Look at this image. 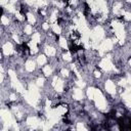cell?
<instances>
[{"label": "cell", "instance_id": "34", "mask_svg": "<svg viewBox=\"0 0 131 131\" xmlns=\"http://www.w3.org/2000/svg\"><path fill=\"white\" fill-rule=\"evenodd\" d=\"M55 20H56V12H53L51 14V17H50V21L52 24H55Z\"/></svg>", "mask_w": 131, "mask_h": 131}, {"label": "cell", "instance_id": "12", "mask_svg": "<svg viewBox=\"0 0 131 131\" xmlns=\"http://www.w3.org/2000/svg\"><path fill=\"white\" fill-rule=\"evenodd\" d=\"M105 90L108 92V93H111V94H114L115 92H116V87H115V84L111 81V80H107L106 82H105Z\"/></svg>", "mask_w": 131, "mask_h": 131}, {"label": "cell", "instance_id": "4", "mask_svg": "<svg viewBox=\"0 0 131 131\" xmlns=\"http://www.w3.org/2000/svg\"><path fill=\"white\" fill-rule=\"evenodd\" d=\"M112 26L115 30V33H116V37L119 41L120 44H123L124 41H125V31H124V27L121 23L119 21H113L112 23Z\"/></svg>", "mask_w": 131, "mask_h": 131}, {"label": "cell", "instance_id": "23", "mask_svg": "<svg viewBox=\"0 0 131 131\" xmlns=\"http://www.w3.org/2000/svg\"><path fill=\"white\" fill-rule=\"evenodd\" d=\"M59 45H60V47H62V48H64V49H68V43H67V41H66V39L64 38H59Z\"/></svg>", "mask_w": 131, "mask_h": 131}, {"label": "cell", "instance_id": "6", "mask_svg": "<svg viewBox=\"0 0 131 131\" xmlns=\"http://www.w3.org/2000/svg\"><path fill=\"white\" fill-rule=\"evenodd\" d=\"M8 74H9V77H10V80H11V85H12V87H13L14 89H16L18 92H20V93H24V94H25L24 87H23V85L18 82V80H17L16 75L14 74V72H13V71H11V70H9V71H8Z\"/></svg>", "mask_w": 131, "mask_h": 131}, {"label": "cell", "instance_id": "36", "mask_svg": "<svg viewBox=\"0 0 131 131\" xmlns=\"http://www.w3.org/2000/svg\"><path fill=\"white\" fill-rule=\"evenodd\" d=\"M120 85H121V86H123V87H126V86L128 85L127 79H123V80H121V81H120Z\"/></svg>", "mask_w": 131, "mask_h": 131}, {"label": "cell", "instance_id": "45", "mask_svg": "<svg viewBox=\"0 0 131 131\" xmlns=\"http://www.w3.org/2000/svg\"><path fill=\"white\" fill-rule=\"evenodd\" d=\"M12 37H13V39H14V41H15V42H17V43L19 42V41H18V38H17V36H16V35H13Z\"/></svg>", "mask_w": 131, "mask_h": 131}, {"label": "cell", "instance_id": "22", "mask_svg": "<svg viewBox=\"0 0 131 131\" xmlns=\"http://www.w3.org/2000/svg\"><path fill=\"white\" fill-rule=\"evenodd\" d=\"M121 3H116L115 5H114V12H115V14H119V13H121Z\"/></svg>", "mask_w": 131, "mask_h": 131}, {"label": "cell", "instance_id": "32", "mask_svg": "<svg viewBox=\"0 0 131 131\" xmlns=\"http://www.w3.org/2000/svg\"><path fill=\"white\" fill-rule=\"evenodd\" d=\"M63 59L64 60H67V61H71V59H72V57H71V54L69 53V52H67L66 54H63Z\"/></svg>", "mask_w": 131, "mask_h": 131}, {"label": "cell", "instance_id": "33", "mask_svg": "<svg viewBox=\"0 0 131 131\" xmlns=\"http://www.w3.org/2000/svg\"><path fill=\"white\" fill-rule=\"evenodd\" d=\"M76 84H77V85H78L80 88H84V87H85V83H84V82H83L81 79H80V80H78V81L76 82Z\"/></svg>", "mask_w": 131, "mask_h": 131}, {"label": "cell", "instance_id": "41", "mask_svg": "<svg viewBox=\"0 0 131 131\" xmlns=\"http://www.w3.org/2000/svg\"><path fill=\"white\" fill-rule=\"evenodd\" d=\"M26 2L30 5H33V4H36V0H26Z\"/></svg>", "mask_w": 131, "mask_h": 131}, {"label": "cell", "instance_id": "43", "mask_svg": "<svg viewBox=\"0 0 131 131\" xmlns=\"http://www.w3.org/2000/svg\"><path fill=\"white\" fill-rule=\"evenodd\" d=\"M127 82H128V85L130 86V89H131V77L130 76L127 78Z\"/></svg>", "mask_w": 131, "mask_h": 131}, {"label": "cell", "instance_id": "28", "mask_svg": "<svg viewBox=\"0 0 131 131\" xmlns=\"http://www.w3.org/2000/svg\"><path fill=\"white\" fill-rule=\"evenodd\" d=\"M121 13L124 15V17L127 19V20H131V13L130 12H127V11H121Z\"/></svg>", "mask_w": 131, "mask_h": 131}, {"label": "cell", "instance_id": "5", "mask_svg": "<svg viewBox=\"0 0 131 131\" xmlns=\"http://www.w3.org/2000/svg\"><path fill=\"white\" fill-rule=\"evenodd\" d=\"M94 101H95V105L98 110L100 111H104L106 108V101L101 93L100 90L98 89H95V93H94Z\"/></svg>", "mask_w": 131, "mask_h": 131}, {"label": "cell", "instance_id": "44", "mask_svg": "<svg viewBox=\"0 0 131 131\" xmlns=\"http://www.w3.org/2000/svg\"><path fill=\"white\" fill-rule=\"evenodd\" d=\"M58 7H63V3H61V2H54Z\"/></svg>", "mask_w": 131, "mask_h": 131}, {"label": "cell", "instance_id": "20", "mask_svg": "<svg viewBox=\"0 0 131 131\" xmlns=\"http://www.w3.org/2000/svg\"><path fill=\"white\" fill-rule=\"evenodd\" d=\"M43 73H44L45 76H50V75L52 74V69H51L49 66H45V67L43 68Z\"/></svg>", "mask_w": 131, "mask_h": 131}, {"label": "cell", "instance_id": "25", "mask_svg": "<svg viewBox=\"0 0 131 131\" xmlns=\"http://www.w3.org/2000/svg\"><path fill=\"white\" fill-rule=\"evenodd\" d=\"M27 18H28V20H29L30 24H35V21H36L34 15H33L32 13H28V14H27Z\"/></svg>", "mask_w": 131, "mask_h": 131}, {"label": "cell", "instance_id": "11", "mask_svg": "<svg viewBox=\"0 0 131 131\" xmlns=\"http://www.w3.org/2000/svg\"><path fill=\"white\" fill-rule=\"evenodd\" d=\"M2 49H3V53H4L5 55H10V54H12V53L14 52L13 46H12V44L9 43V42H6V43L3 45Z\"/></svg>", "mask_w": 131, "mask_h": 131}, {"label": "cell", "instance_id": "48", "mask_svg": "<svg viewBox=\"0 0 131 131\" xmlns=\"http://www.w3.org/2000/svg\"><path fill=\"white\" fill-rule=\"evenodd\" d=\"M10 99H11V100H15V95H14V94H11V95H10Z\"/></svg>", "mask_w": 131, "mask_h": 131}, {"label": "cell", "instance_id": "26", "mask_svg": "<svg viewBox=\"0 0 131 131\" xmlns=\"http://www.w3.org/2000/svg\"><path fill=\"white\" fill-rule=\"evenodd\" d=\"M32 40L38 44V43L40 42V34H39V33H35V34L33 35V38H32Z\"/></svg>", "mask_w": 131, "mask_h": 131}, {"label": "cell", "instance_id": "9", "mask_svg": "<svg viewBox=\"0 0 131 131\" xmlns=\"http://www.w3.org/2000/svg\"><path fill=\"white\" fill-rule=\"evenodd\" d=\"M52 84H53V86H54V89H55L57 92H61V91L63 90V83H62V81H61L59 78L54 77Z\"/></svg>", "mask_w": 131, "mask_h": 131}, {"label": "cell", "instance_id": "49", "mask_svg": "<svg viewBox=\"0 0 131 131\" xmlns=\"http://www.w3.org/2000/svg\"><path fill=\"white\" fill-rule=\"evenodd\" d=\"M127 1H128V2H129V3H131V0H127Z\"/></svg>", "mask_w": 131, "mask_h": 131}, {"label": "cell", "instance_id": "7", "mask_svg": "<svg viewBox=\"0 0 131 131\" xmlns=\"http://www.w3.org/2000/svg\"><path fill=\"white\" fill-rule=\"evenodd\" d=\"M112 48H113V42H112V40H110V39L104 40V41H103V42H101V43H100V45L98 46L99 54H100V55H103V53H104V52L110 51Z\"/></svg>", "mask_w": 131, "mask_h": 131}, {"label": "cell", "instance_id": "39", "mask_svg": "<svg viewBox=\"0 0 131 131\" xmlns=\"http://www.w3.org/2000/svg\"><path fill=\"white\" fill-rule=\"evenodd\" d=\"M61 74H62V76L68 77V76H69V71L66 70V69H62V70H61Z\"/></svg>", "mask_w": 131, "mask_h": 131}, {"label": "cell", "instance_id": "3", "mask_svg": "<svg viewBox=\"0 0 131 131\" xmlns=\"http://www.w3.org/2000/svg\"><path fill=\"white\" fill-rule=\"evenodd\" d=\"M0 117L3 120V122H4V128L5 129L10 128L11 126H13V128L16 129V130L18 129L17 126H16V124H15V122H14V120H13V118H12V116H11V114L8 111L2 108L0 111Z\"/></svg>", "mask_w": 131, "mask_h": 131}, {"label": "cell", "instance_id": "18", "mask_svg": "<svg viewBox=\"0 0 131 131\" xmlns=\"http://www.w3.org/2000/svg\"><path fill=\"white\" fill-rule=\"evenodd\" d=\"M94 93H95V88H92V87L88 88V90H87V96H88L89 99H93L94 98Z\"/></svg>", "mask_w": 131, "mask_h": 131}, {"label": "cell", "instance_id": "1", "mask_svg": "<svg viewBox=\"0 0 131 131\" xmlns=\"http://www.w3.org/2000/svg\"><path fill=\"white\" fill-rule=\"evenodd\" d=\"M25 98L26 100L33 106L37 105V102L39 100V90L36 87V85L31 84L29 87V91L25 93Z\"/></svg>", "mask_w": 131, "mask_h": 131}, {"label": "cell", "instance_id": "16", "mask_svg": "<svg viewBox=\"0 0 131 131\" xmlns=\"http://www.w3.org/2000/svg\"><path fill=\"white\" fill-rule=\"evenodd\" d=\"M30 51H31V53L32 54H35L37 51H38V47H37V43L36 42H34L33 40H31V42H30Z\"/></svg>", "mask_w": 131, "mask_h": 131}, {"label": "cell", "instance_id": "14", "mask_svg": "<svg viewBox=\"0 0 131 131\" xmlns=\"http://www.w3.org/2000/svg\"><path fill=\"white\" fill-rule=\"evenodd\" d=\"M74 98L76 100H81L83 98V93H82V90L80 88H75L74 89V94H73Z\"/></svg>", "mask_w": 131, "mask_h": 131}, {"label": "cell", "instance_id": "37", "mask_svg": "<svg viewBox=\"0 0 131 131\" xmlns=\"http://www.w3.org/2000/svg\"><path fill=\"white\" fill-rule=\"evenodd\" d=\"M44 84V79L43 78H39L38 80H37V85L38 86H42Z\"/></svg>", "mask_w": 131, "mask_h": 131}, {"label": "cell", "instance_id": "31", "mask_svg": "<svg viewBox=\"0 0 131 131\" xmlns=\"http://www.w3.org/2000/svg\"><path fill=\"white\" fill-rule=\"evenodd\" d=\"M25 33H27V34H31V33H32V27H31V25H27V26H26V28H25Z\"/></svg>", "mask_w": 131, "mask_h": 131}, {"label": "cell", "instance_id": "50", "mask_svg": "<svg viewBox=\"0 0 131 131\" xmlns=\"http://www.w3.org/2000/svg\"><path fill=\"white\" fill-rule=\"evenodd\" d=\"M129 63H130V67H131V59H130V61H129Z\"/></svg>", "mask_w": 131, "mask_h": 131}, {"label": "cell", "instance_id": "27", "mask_svg": "<svg viewBox=\"0 0 131 131\" xmlns=\"http://www.w3.org/2000/svg\"><path fill=\"white\" fill-rule=\"evenodd\" d=\"M6 8L8 9V11H10V12H16V10L14 9V6H13V3H8L7 5H6Z\"/></svg>", "mask_w": 131, "mask_h": 131}, {"label": "cell", "instance_id": "30", "mask_svg": "<svg viewBox=\"0 0 131 131\" xmlns=\"http://www.w3.org/2000/svg\"><path fill=\"white\" fill-rule=\"evenodd\" d=\"M76 129H77V130H87V129L85 128V126H84V124H83V123H78V124H77Z\"/></svg>", "mask_w": 131, "mask_h": 131}, {"label": "cell", "instance_id": "17", "mask_svg": "<svg viewBox=\"0 0 131 131\" xmlns=\"http://www.w3.org/2000/svg\"><path fill=\"white\" fill-rule=\"evenodd\" d=\"M45 53L47 55H49V56H53L55 54V49L53 47H51V46H47L45 48Z\"/></svg>", "mask_w": 131, "mask_h": 131}, {"label": "cell", "instance_id": "19", "mask_svg": "<svg viewBox=\"0 0 131 131\" xmlns=\"http://www.w3.org/2000/svg\"><path fill=\"white\" fill-rule=\"evenodd\" d=\"M37 62H38L39 66H43V64H45V63H46V57H45L44 55H40V56H38V58H37Z\"/></svg>", "mask_w": 131, "mask_h": 131}, {"label": "cell", "instance_id": "15", "mask_svg": "<svg viewBox=\"0 0 131 131\" xmlns=\"http://www.w3.org/2000/svg\"><path fill=\"white\" fill-rule=\"evenodd\" d=\"M25 68L28 72H33L35 70V62L33 60H28L25 64Z\"/></svg>", "mask_w": 131, "mask_h": 131}, {"label": "cell", "instance_id": "2", "mask_svg": "<svg viewBox=\"0 0 131 131\" xmlns=\"http://www.w3.org/2000/svg\"><path fill=\"white\" fill-rule=\"evenodd\" d=\"M104 32L101 27H96L91 33H90V45L93 48H98V44L100 40L103 38Z\"/></svg>", "mask_w": 131, "mask_h": 131}, {"label": "cell", "instance_id": "47", "mask_svg": "<svg viewBox=\"0 0 131 131\" xmlns=\"http://www.w3.org/2000/svg\"><path fill=\"white\" fill-rule=\"evenodd\" d=\"M94 75H95V77H97V78H98V77H100V73H99V72H97V71H96V72H94Z\"/></svg>", "mask_w": 131, "mask_h": 131}, {"label": "cell", "instance_id": "13", "mask_svg": "<svg viewBox=\"0 0 131 131\" xmlns=\"http://www.w3.org/2000/svg\"><path fill=\"white\" fill-rule=\"evenodd\" d=\"M122 98H123V100L125 101V103L131 108V93H130V91L126 90V91L122 94Z\"/></svg>", "mask_w": 131, "mask_h": 131}, {"label": "cell", "instance_id": "38", "mask_svg": "<svg viewBox=\"0 0 131 131\" xmlns=\"http://www.w3.org/2000/svg\"><path fill=\"white\" fill-rule=\"evenodd\" d=\"M15 16H16V18H17V19H19V20H23V19H24L23 15H21L18 11H16V12H15Z\"/></svg>", "mask_w": 131, "mask_h": 131}, {"label": "cell", "instance_id": "46", "mask_svg": "<svg viewBox=\"0 0 131 131\" xmlns=\"http://www.w3.org/2000/svg\"><path fill=\"white\" fill-rule=\"evenodd\" d=\"M43 29H44V30H47V29H48V24H46V23L43 24Z\"/></svg>", "mask_w": 131, "mask_h": 131}, {"label": "cell", "instance_id": "35", "mask_svg": "<svg viewBox=\"0 0 131 131\" xmlns=\"http://www.w3.org/2000/svg\"><path fill=\"white\" fill-rule=\"evenodd\" d=\"M1 21H2L3 25H8V21H9V20H8V18H7L5 15H3V16L1 17Z\"/></svg>", "mask_w": 131, "mask_h": 131}, {"label": "cell", "instance_id": "42", "mask_svg": "<svg viewBox=\"0 0 131 131\" xmlns=\"http://www.w3.org/2000/svg\"><path fill=\"white\" fill-rule=\"evenodd\" d=\"M0 2H1V5H3V6H6L8 4V0H1Z\"/></svg>", "mask_w": 131, "mask_h": 131}, {"label": "cell", "instance_id": "10", "mask_svg": "<svg viewBox=\"0 0 131 131\" xmlns=\"http://www.w3.org/2000/svg\"><path fill=\"white\" fill-rule=\"evenodd\" d=\"M27 123H28V125L31 126L33 129H36V128H38V127L40 126V121H39L37 118H35V117H29V118L27 119Z\"/></svg>", "mask_w": 131, "mask_h": 131}, {"label": "cell", "instance_id": "29", "mask_svg": "<svg viewBox=\"0 0 131 131\" xmlns=\"http://www.w3.org/2000/svg\"><path fill=\"white\" fill-rule=\"evenodd\" d=\"M47 4L46 0H36V5L38 6H45Z\"/></svg>", "mask_w": 131, "mask_h": 131}, {"label": "cell", "instance_id": "24", "mask_svg": "<svg viewBox=\"0 0 131 131\" xmlns=\"http://www.w3.org/2000/svg\"><path fill=\"white\" fill-rule=\"evenodd\" d=\"M52 30H53V32L56 33V34H60V33H61V29H60V27H59L57 24H53V25H52Z\"/></svg>", "mask_w": 131, "mask_h": 131}, {"label": "cell", "instance_id": "8", "mask_svg": "<svg viewBox=\"0 0 131 131\" xmlns=\"http://www.w3.org/2000/svg\"><path fill=\"white\" fill-rule=\"evenodd\" d=\"M99 67L102 69V70H104V71H112V70H115V67L113 66V63H112V61H111V56L110 55H107L106 57H104V58H102L101 59V61L99 62Z\"/></svg>", "mask_w": 131, "mask_h": 131}, {"label": "cell", "instance_id": "21", "mask_svg": "<svg viewBox=\"0 0 131 131\" xmlns=\"http://www.w3.org/2000/svg\"><path fill=\"white\" fill-rule=\"evenodd\" d=\"M55 111H56V113L59 115V116H62L66 112H67V107H64V106H57L56 108H55Z\"/></svg>", "mask_w": 131, "mask_h": 131}, {"label": "cell", "instance_id": "40", "mask_svg": "<svg viewBox=\"0 0 131 131\" xmlns=\"http://www.w3.org/2000/svg\"><path fill=\"white\" fill-rule=\"evenodd\" d=\"M50 100H46V106H45V108H46V111H48V110H50Z\"/></svg>", "mask_w": 131, "mask_h": 131}]
</instances>
